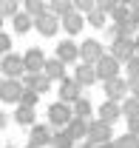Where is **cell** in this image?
<instances>
[{
  "label": "cell",
  "instance_id": "1",
  "mask_svg": "<svg viewBox=\"0 0 139 148\" xmlns=\"http://www.w3.org/2000/svg\"><path fill=\"white\" fill-rule=\"evenodd\" d=\"M0 77L3 80H20L23 77V57L9 51V54L0 57Z\"/></svg>",
  "mask_w": 139,
  "mask_h": 148
},
{
  "label": "cell",
  "instance_id": "2",
  "mask_svg": "<svg viewBox=\"0 0 139 148\" xmlns=\"http://www.w3.org/2000/svg\"><path fill=\"white\" fill-rule=\"evenodd\" d=\"M111 134H114L111 125H105V123H99V120H88L85 143H91V145H102V143H111V140H114Z\"/></svg>",
  "mask_w": 139,
  "mask_h": 148
},
{
  "label": "cell",
  "instance_id": "3",
  "mask_svg": "<svg viewBox=\"0 0 139 148\" xmlns=\"http://www.w3.org/2000/svg\"><path fill=\"white\" fill-rule=\"evenodd\" d=\"M119 60H114L111 54H102L97 63H94V74H97V80H111V77H119Z\"/></svg>",
  "mask_w": 139,
  "mask_h": 148
},
{
  "label": "cell",
  "instance_id": "4",
  "mask_svg": "<svg viewBox=\"0 0 139 148\" xmlns=\"http://www.w3.org/2000/svg\"><path fill=\"white\" fill-rule=\"evenodd\" d=\"M111 57L119 60V63H125L128 57H134V37L117 34V37H114V43H111Z\"/></svg>",
  "mask_w": 139,
  "mask_h": 148
},
{
  "label": "cell",
  "instance_id": "5",
  "mask_svg": "<svg viewBox=\"0 0 139 148\" xmlns=\"http://www.w3.org/2000/svg\"><path fill=\"white\" fill-rule=\"evenodd\" d=\"M23 57V74H40L43 71V63H46V54H43V49H29Z\"/></svg>",
  "mask_w": 139,
  "mask_h": 148
},
{
  "label": "cell",
  "instance_id": "6",
  "mask_svg": "<svg viewBox=\"0 0 139 148\" xmlns=\"http://www.w3.org/2000/svg\"><path fill=\"white\" fill-rule=\"evenodd\" d=\"M105 97L111 100V103H122L125 97H128V86H125V77H111V80H105Z\"/></svg>",
  "mask_w": 139,
  "mask_h": 148
},
{
  "label": "cell",
  "instance_id": "7",
  "mask_svg": "<svg viewBox=\"0 0 139 148\" xmlns=\"http://www.w3.org/2000/svg\"><path fill=\"white\" fill-rule=\"evenodd\" d=\"M102 54H105V49H102V43H97V40H85V43L80 46V60H82L85 66H94Z\"/></svg>",
  "mask_w": 139,
  "mask_h": 148
},
{
  "label": "cell",
  "instance_id": "8",
  "mask_svg": "<svg viewBox=\"0 0 139 148\" xmlns=\"http://www.w3.org/2000/svg\"><path fill=\"white\" fill-rule=\"evenodd\" d=\"M71 120V106L65 103H54L51 108H48V125H57V128H65V123Z\"/></svg>",
  "mask_w": 139,
  "mask_h": 148
},
{
  "label": "cell",
  "instance_id": "9",
  "mask_svg": "<svg viewBox=\"0 0 139 148\" xmlns=\"http://www.w3.org/2000/svg\"><path fill=\"white\" fill-rule=\"evenodd\" d=\"M80 86L74 83V77H63L60 80V103H65V106H71V103H77L80 100Z\"/></svg>",
  "mask_w": 139,
  "mask_h": 148
},
{
  "label": "cell",
  "instance_id": "10",
  "mask_svg": "<svg viewBox=\"0 0 139 148\" xmlns=\"http://www.w3.org/2000/svg\"><path fill=\"white\" fill-rule=\"evenodd\" d=\"M31 26H34L40 34H46V37H51L57 29H60V17H54L51 12H46V14H40L37 20H31Z\"/></svg>",
  "mask_w": 139,
  "mask_h": 148
},
{
  "label": "cell",
  "instance_id": "11",
  "mask_svg": "<svg viewBox=\"0 0 139 148\" xmlns=\"http://www.w3.org/2000/svg\"><path fill=\"white\" fill-rule=\"evenodd\" d=\"M20 83H23V88L34 91L37 97H40L43 91H48V88H51V83L43 77V71H40V74H23V80H20Z\"/></svg>",
  "mask_w": 139,
  "mask_h": 148
},
{
  "label": "cell",
  "instance_id": "12",
  "mask_svg": "<svg viewBox=\"0 0 139 148\" xmlns=\"http://www.w3.org/2000/svg\"><path fill=\"white\" fill-rule=\"evenodd\" d=\"M51 143V125H31V131H29V145H34V148H43V145H48Z\"/></svg>",
  "mask_w": 139,
  "mask_h": 148
},
{
  "label": "cell",
  "instance_id": "13",
  "mask_svg": "<svg viewBox=\"0 0 139 148\" xmlns=\"http://www.w3.org/2000/svg\"><path fill=\"white\" fill-rule=\"evenodd\" d=\"M20 94H23V83H20V80H3V83H0V97H3V103H17Z\"/></svg>",
  "mask_w": 139,
  "mask_h": 148
},
{
  "label": "cell",
  "instance_id": "14",
  "mask_svg": "<svg viewBox=\"0 0 139 148\" xmlns=\"http://www.w3.org/2000/svg\"><path fill=\"white\" fill-rule=\"evenodd\" d=\"M122 114H119V103H111V100H105L102 106L97 108V120L105 123V125H111V123H117Z\"/></svg>",
  "mask_w": 139,
  "mask_h": 148
},
{
  "label": "cell",
  "instance_id": "15",
  "mask_svg": "<svg viewBox=\"0 0 139 148\" xmlns=\"http://www.w3.org/2000/svg\"><path fill=\"white\" fill-rule=\"evenodd\" d=\"M60 26H63L68 34H80V32H82V26H85V17H82L80 12H74V9H71L68 14H63V17H60Z\"/></svg>",
  "mask_w": 139,
  "mask_h": 148
},
{
  "label": "cell",
  "instance_id": "16",
  "mask_svg": "<svg viewBox=\"0 0 139 148\" xmlns=\"http://www.w3.org/2000/svg\"><path fill=\"white\" fill-rule=\"evenodd\" d=\"M57 60H60L63 66H68V63H77V60H80V46H74L71 40L60 43V46H57Z\"/></svg>",
  "mask_w": 139,
  "mask_h": 148
},
{
  "label": "cell",
  "instance_id": "17",
  "mask_svg": "<svg viewBox=\"0 0 139 148\" xmlns=\"http://www.w3.org/2000/svg\"><path fill=\"white\" fill-rule=\"evenodd\" d=\"M74 83L80 86V88H85V86H94L97 83V74H94V66H77L74 69Z\"/></svg>",
  "mask_w": 139,
  "mask_h": 148
},
{
  "label": "cell",
  "instance_id": "18",
  "mask_svg": "<svg viewBox=\"0 0 139 148\" xmlns=\"http://www.w3.org/2000/svg\"><path fill=\"white\" fill-rule=\"evenodd\" d=\"M43 77H46L48 83H51V80H63V77H65V66H63L57 57H54V60H46V63H43Z\"/></svg>",
  "mask_w": 139,
  "mask_h": 148
},
{
  "label": "cell",
  "instance_id": "19",
  "mask_svg": "<svg viewBox=\"0 0 139 148\" xmlns=\"http://www.w3.org/2000/svg\"><path fill=\"white\" fill-rule=\"evenodd\" d=\"M91 114H94V106H91V100L85 97H80L77 103H71V117H77V120H91Z\"/></svg>",
  "mask_w": 139,
  "mask_h": 148
},
{
  "label": "cell",
  "instance_id": "20",
  "mask_svg": "<svg viewBox=\"0 0 139 148\" xmlns=\"http://www.w3.org/2000/svg\"><path fill=\"white\" fill-rule=\"evenodd\" d=\"M65 134H68L71 140H74V143H77V140H82V137H85V131H88V123L85 120H77V117H71L68 123H65Z\"/></svg>",
  "mask_w": 139,
  "mask_h": 148
},
{
  "label": "cell",
  "instance_id": "21",
  "mask_svg": "<svg viewBox=\"0 0 139 148\" xmlns=\"http://www.w3.org/2000/svg\"><path fill=\"white\" fill-rule=\"evenodd\" d=\"M119 114L125 117V120H136L139 117V100L136 97H125L119 103Z\"/></svg>",
  "mask_w": 139,
  "mask_h": 148
},
{
  "label": "cell",
  "instance_id": "22",
  "mask_svg": "<svg viewBox=\"0 0 139 148\" xmlns=\"http://www.w3.org/2000/svg\"><path fill=\"white\" fill-rule=\"evenodd\" d=\"M23 12H26L31 20H37L40 14L48 12V6H46V0H23Z\"/></svg>",
  "mask_w": 139,
  "mask_h": 148
},
{
  "label": "cell",
  "instance_id": "23",
  "mask_svg": "<svg viewBox=\"0 0 139 148\" xmlns=\"http://www.w3.org/2000/svg\"><path fill=\"white\" fill-rule=\"evenodd\" d=\"M46 6H48V12L54 17H63V14L71 12V0H46Z\"/></svg>",
  "mask_w": 139,
  "mask_h": 148
},
{
  "label": "cell",
  "instance_id": "24",
  "mask_svg": "<svg viewBox=\"0 0 139 148\" xmlns=\"http://www.w3.org/2000/svg\"><path fill=\"white\" fill-rule=\"evenodd\" d=\"M51 148H74V140H71L65 131H51Z\"/></svg>",
  "mask_w": 139,
  "mask_h": 148
},
{
  "label": "cell",
  "instance_id": "25",
  "mask_svg": "<svg viewBox=\"0 0 139 148\" xmlns=\"http://www.w3.org/2000/svg\"><path fill=\"white\" fill-rule=\"evenodd\" d=\"M12 23H14V32H17V34H26V32L31 29V17H29L26 12H17V14L12 17Z\"/></svg>",
  "mask_w": 139,
  "mask_h": 148
},
{
  "label": "cell",
  "instance_id": "26",
  "mask_svg": "<svg viewBox=\"0 0 139 148\" xmlns=\"http://www.w3.org/2000/svg\"><path fill=\"white\" fill-rule=\"evenodd\" d=\"M17 12H20V0H0V17H3V20H6V17L12 20Z\"/></svg>",
  "mask_w": 139,
  "mask_h": 148
},
{
  "label": "cell",
  "instance_id": "27",
  "mask_svg": "<svg viewBox=\"0 0 139 148\" xmlns=\"http://www.w3.org/2000/svg\"><path fill=\"white\" fill-rule=\"evenodd\" d=\"M14 120H17L20 125H34V108H26V106H20L14 111Z\"/></svg>",
  "mask_w": 139,
  "mask_h": 148
},
{
  "label": "cell",
  "instance_id": "28",
  "mask_svg": "<svg viewBox=\"0 0 139 148\" xmlns=\"http://www.w3.org/2000/svg\"><path fill=\"white\" fill-rule=\"evenodd\" d=\"M85 17V23H91L94 29H102L105 26V20H108V14H102V12H97V9H91L88 14H82Z\"/></svg>",
  "mask_w": 139,
  "mask_h": 148
},
{
  "label": "cell",
  "instance_id": "29",
  "mask_svg": "<svg viewBox=\"0 0 139 148\" xmlns=\"http://www.w3.org/2000/svg\"><path fill=\"white\" fill-rule=\"evenodd\" d=\"M108 17L114 20V26H122V23H128V20H131V14H128V6H117V9H114V12H111V14H108Z\"/></svg>",
  "mask_w": 139,
  "mask_h": 148
},
{
  "label": "cell",
  "instance_id": "30",
  "mask_svg": "<svg viewBox=\"0 0 139 148\" xmlns=\"http://www.w3.org/2000/svg\"><path fill=\"white\" fill-rule=\"evenodd\" d=\"M114 145L117 148H136L139 137H134V134H119V140H114Z\"/></svg>",
  "mask_w": 139,
  "mask_h": 148
},
{
  "label": "cell",
  "instance_id": "31",
  "mask_svg": "<svg viewBox=\"0 0 139 148\" xmlns=\"http://www.w3.org/2000/svg\"><path fill=\"white\" fill-rule=\"evenodd\" d=\"M117 6H119V0H94V9L102 12V14H111Z\"/></svg>",
  "mask_w": 139,
  "mask_h": 148
},
{
  "label": "cell",
  "instance_id": "32",
  "mask_svg": "<svg viewBox=\"0 0 139 148\" xmlns=\"http://www.w3.org/2000/svg\"><path fill=\"white\" fill-rule=\"evenodd\" d=\"M37 100H40V97H37L34 91L23 88V94H20V100H17V103H20V106H26V108H34V106H37Z\"/></svg>",
  "mask_w": 139,
  "mask_h": 148
},
{
  "label": "cell",
  "instance_id": "33",
  "mask_svg": "<svg viewBox=\"0 0 139 148\" xmlns=\"http://www.w3.org/2000/svg\"><path fill=\"white\" fill-rule=\"evenodd\" d=\"M71 9L80 12V14H88V12L94 9V0H71Z\"/></svg>",
  "mask_w": 139,
  "mask_h": 148
},
{
  "label": "cell",
  "instance_id": "34",
  "mask_svg": "<svg viewBox=\"0 0 139 148\" xmlns=\"http://www.w3.org/2000/svg\"><path fill=\"white\" fill-rule=\"evenodd\" d=\"M125 69H128V77H139V57H128L125 60Z\"/></svg>",
  "mask_w": 139,
  "mask_h": 148
},
{
  "label": "cell",
  "instance_id": "35",
  "mask_svg": "<svg viewBox=\"0 0 139 148\" xmlns=\"http://www.w3.org/2000/svg\"><path fill=\"white\" fill-rule=\"evenodd\" d=\"M125 86H128V97L139 100V77H125Z\"/></svg>",
  "mask_w": 139,
  "mask_h": 148
},
{
  "label": "cell",
  "instance_id": "36",
  "mask_svg": "<svg viewBox=\"0 0 139 148\" xmlns=\"http://www.w3.org/2000/svg\"><path fill=\"white\" fill-rule=\"evenodd\" d=\"M9 51H12V40L6 32H0V54H9Z\"/></svg>",
  "mask_w": 139,
  "mask_h": 148
},
{
  "label": "cell",
  "instance_id": "37",
  "mask_svg": "<svg viewBox=\"0 0 139 148\" xmlns=\"http://www.w3.org/2000/svg\"><path fill=\"white\" fill-rule=\"evenodd\" d=\"M128 134L139 137V117H136V120H128Z\"/></svg>",
  "mask_w": 139,
  "mask_h": 148
},
{
  "label": "cell",
  "instance_id": "38",
  "mask_svg": "<svg viewBox=\"0 0 139 148\" xmlns=\"http://www.w3.org/2000/svg\"><path fill=\"white\" fill-rule=\"evenodd\" d=\"M128 14H131V23L139 26V6H131V9H128Z\"/></svg>",
  "mask_w": 139,
  "mask_h": 148
},
{
  "label": "cell",
  "instance_id": "39",
  "mask_svg": "<svg viewBox=\"0 0 139 148\" xmlns=\"http://www.w3.org/2000/svg\"><path fill=\"white\" fill-rule=\"evenodd\" d=\"M122 6H128V9H131V6H139V0H119Z\"/></svg>",
  "mask_w": 139,
  "mask_h": 148
},
{
  "label": "cell",
  "instance_id": "40",
  "mask_svg": "<svg viewBox=\"0 0 139 148\" xmlns=\"http://www.w3.org/2000/svg\"><path fill=\"white\" fill-rule=\"evenodd\" d=\"M134 54H136V57H139V34H136V37H134Z\"/></svg>",
  "mask_w": 139,
  "mask_h": 148
},
{
  "label": "cell",
  "instance_id": "41",
  "mask_svg": "<svg viewBox=\"0 0 139 148\" xmlns=\"http://www.w3.org/2000/svg\"><path fill=\"white\" fill-rule=\"evenodd\" d=\"M97 148H117V145H114V140H111V143H102V145H97Z\"/></svg>",
  "mask_w": 139,
  "mask_h": 148
},
{
  "label": "cell",
  "instance_id": "42",
  "mask_svg": "<svg viewBox=\"0 0 139 148\" xmlns=\"http://www.w3.org/2000/svg\"><path fill=\"white\" fill-rule=\"evenodd\" d=\"M3 125H6V114L0 111V128H3Z\"/></svg>",
  "mask_w": 139,
  "mask_h": 148
},
{
  "label": "cell",
  "instance_id": "43",
  "mask_svg": "<svg viewBox=\"0 0 139 148\" xmlns=\"http://www.w3.org/2000/svg\"><path fill=\"white\" fill-rule=\"evenodd\" d=\"M82 148H97V145H91V143H85V145H82Z\"/></svg>",
  "mask_w": 139,
  "mask_h": 148
},
{
  "label": "cell",
  "instance_id": "44",
  "mask_svg": "<svg viewBox=\"0 0 139 148\" xmlns=\"http://www.w3.org/2000/svg\"><path fill=\"white\" fill-rule=\"evenodd\" d=\"M0 32H3V17H0Z\"/></svg>",
  "mask_w": 139,
  "mask_h": 148
},
{
  "label": "cell",
  "instance_id": "45",
  "mask_svg": "<svg viewBox=\"0 0 139 148\" xmlns=\"http://www.w3.org/2000/svg\"><path fill=\"white\" fill-rule=\"evenodd\" d=\"M26 148H34V145H26Z\"/></svg>",
  "mask_w": 139,
  "mask_h": 148
},
{
  "label": "cell",
  "instance_id": "46",
  "mask_svg": "<svg viewBox=\"0 0 139 148\" xmlns=\"http://www.w3.org/2000/svg\"><path fill=\"white\" fill-rule=\"evenodd\" d=\"M0 83H3V77H0Z\"/></svg>",
  "mask_w": 139,
  "mask_h": 148
},
{
  "label": "cell",
  "instance_id": "47",
  "mask_svg": "<svg viewBox=\"0 0 139 148\" xmlns=\"http://www.w3.org/2000/svg\"><path fill=\"white\" fill-rule=\"evenodd\" d=\"M0 57H3V54H0Z\"/></svg>",
  "mask_w": 139,
  "mask_h": 148
},
{
  "label": "cell",
  "instance_id": "48",
  "mask_svg": "<svg viewBox=\"0 0 139 148\" xmlns=\"http://www.w3.org/2000/svg\"><path fill=\"white\" fill-rule=\"evenodd\" d=\"M6 148H9V145H6Z\"/></svg>",
  "mask_w": 139,
  "mask_h": 148
},
{
  "label": "cell",
  "instance_id": "49",
  "mask_svg": "<svg viewBox=\"0 0 139 148\" xmlns=\"http://www.w3.org/2000/svg\"><path fill=\"white\" fill-rule=\"evenodd\" d=\"M136 148H139V145H136Z\"/></svg>",
  "mask_w": 139,
  "mask_h": 148
}]
</instances>
